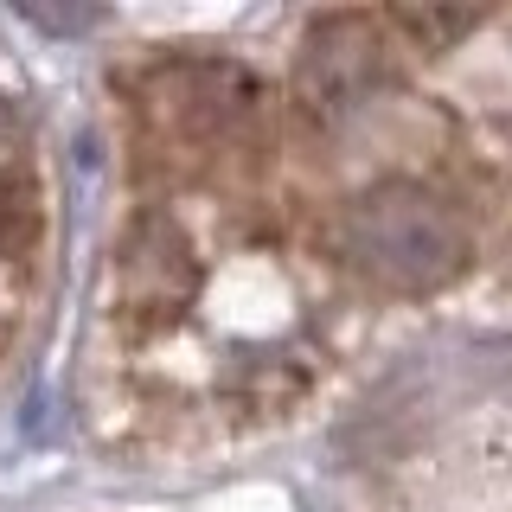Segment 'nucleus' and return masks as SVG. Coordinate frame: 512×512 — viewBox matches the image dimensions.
I'll use <instances>...</instances> for the list:
<instances>
[{
    "label": "nucleus",
    "mask_w": 512,
    "mask_h": 512,
    "mask_svg": "<svg viewBox=\"0 0 512 512\" xmlns=\"http://www.w3.org/2000/svg\"><path fill=\"white\" fill-rule=\"evenodd\" d=\"M333 244H340V256L365 282L397 288V295L442 288L468 263V231H461V218L448 212L436 192H416V186L359 192L340 212Z\"/></svg>",
    "instance_id": "f257e3e1"
},
{
    "label": "nucleus",
    "mask_w": 512,
    "mask_h": 512,
    "mask_svg": "<svg viewBox=\"0 0 512 512\" xmlns=\"http://www.w3.org/2000/svg\"><path fill=\"white\" fill-rule=\"evenodd\" d=\"M256 103V84L231 64H167L148 90V116L154 128L186 154H212L244 128Z\"/></svg>",
    "instance_id": "f03ea898"
},
{
    "label": "nucleus",
    "mask_w": 512,
    "mask_h": 512,
    "mask_svg": "<svg viewBox=\"0 0 512 512\" xmlns=\"http://www.w3.org/2000/svg\"><path fill=\"white\" fill-rule=\"evenodd\" d=\"M192 288H199V269H192L186 237L173 231L167 218H141L128 231V244L116 256V295L122 314L141 320V327H167V320L186 314Z\"/></svg>",
    "instance_id": "7ed1b4c3"
},
{
    "label": "nucleus",
    "mask_w": 512,
    "mask_h": 512,
    "mask_svg": "<svg viewBox=\"0 0 512 512\" xmlns=\"http://www.w3.org/2000/svg\"><path fill=\"white\" fill-rule=\"evenodd\" d=\"M378 77V32L365 20H327L308 39V58H301V84H308V103L320 109H346L372 90Z\"/></svg>",
    "instance_id": "20e7f679"
},
{
    "label": "nucleus",
    "mask_w": 512,
    "mask_h": 512,
    "mask_svg": "<svg viewBox=\"0 0 512 512\" xmlns=\"http://www.w3.org/2000/svg\"><path fill=\"white\" fill-rule=\"evenodd\" d=\"M32 237H39V186L0 167V256H20Z\"/></svg>",
    "instance_id": "39448f33"
},
{
    "label": "nucleus",
    "mask_w": 512,
    "mask_h": 512,
    "mask_svg": "<svg viewBox=\"0 0 512 512\" xmlns=\"http://www.w3.org/2000/svg\"><path fill=\"white\" fill-rule=\"evenodd\" d=\"M397 26H410V32H436V39H461V32L474 26V13H442V7H404L397 13Z\"/></svg>",
    "instance_id": "423d86ee"
},
{
    "label": "nucleus",
    "mask_w": 512,
    "mask_h": 512,
    "mask_svg": "<svg viewBox=\"0 0 512 512\" xmlns=\"http://www.w3.org/2000/svg\"><path fill=\"white\" fill-rule=\"evenodd\" d=\"M26 20H32V26H52V32H77V26H90L96 13H64V7H26Z\"/></svg>",
    "instance_id": "0eeeda50"
}]
</instances>
